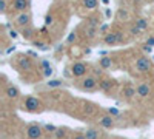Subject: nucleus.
<instances>
[{"instance_id": "f257e3e1", "label": "nucleus", "mask_w": 154, "mask_h": 139, "mask_svg": "<svg viewBox=\"0 0 154 139\" xmlns=\"http://www.w3.org/2000/svg\"><path fill=\"white\" fill-rule=\"evenodd\" d=\"M97 85H99V81L93 74H86L85 77H82V81H80V88L85 90V91H94L97 88Z\"/></svg>"}, {"instance_id": "f03ea898", "label": "nucleus", "mask_w": 154, "mask_h": 139, "mask_svg": "<svg viewBox=\"0 0 154 139\" xmlns=\"http://www.w3.org/2000/svg\"><path fill=\"white\" fill-rule=\"evenodd\" d=\"M152 64H151V59L146 57V56H140L137 60H136V64H134V70L137 73H148L151 70Z\"/></svg>"}, {"instance_id": "7ed1b4c3", "label": "nucleus", "mask_w": 154, "mask_h": 139, "mask_svg": "<svg viewBox=\"0 0 154 139\" xmlns=\"http://www.w3.org/2000/svg\"><path fill=\"white\" fill-rule=\"evenodd\" d=\"M88 71L89 70H88V65L85 62H74L71 65V74L74 77H85L88 74Z\"/></svg>"}, {"instance_id": "20e7f679", "label": "nucleus", "mask_w": 154, "mask_h": 139, "mask_svg": "<svg viewBox=\"0 0 154 139\" xmlns=\"http://www.w3.org/2000/svg\"><path fill=\"white\" fill-rule=\"evenodd\" d=\"M16 27H19L20 30L25 27H29L31 25V12L29 11H25V12H17V16L14 19Z\"/></svg>"}, {"instance_id": "39448f33", "label": "nucleus", "mask_w": 154, "mask_h": 139, "mask_svg": "<svg viewBox=\"0 0 154 139\" xmlns=\"http://www.w3.org/2000/svg\"><path fill=\"white\" fill-rule=\"evenodd\" d=\"M43 134V127H40V125L37 124H31L26 127V136L28 139H40Z\"/></svg>"}, {"instance_id": "423d86ee", "label": "nucleus", "mask_w": 154, "mask_h": 139, "mask_svg": "<svg viewBox=\"0 0 154 139\" xmlns=\"http://www.w3.org/2000/svg\"><path fill=\"white\" fill-rule=\"evenodd\" d=\"M31 2L29 0H14L12 2V9L16 12H25V11H29Z\"/></svg>"}, {"instance_id": "0eeeda50", "label": "nucleus", "mask_w": 154, "mask_h": 139, "mask_svg": "<svg viewBox=\"0 0 154 139\" xmlns=\"http://www.w3.org/2000/svg\"><path fill=\"white\" fill-rule=\"evenodd\" d=\"M40 105H42L40 100H38L37 97H34V96H28L26 99H25V108H26L28 111H37Z\"/></svg>"}, {"instance_id": "6e6552de", "label": "nucleus", "mask_w": 154, "mask_h": 139, "mask_svg": "<svg viewBox=\"0 0 154 139\" xmlns=\"http://www.w3.org/2000/svg\"><path fill=\"white\" fill-rule=\"evenodd\" d=\"M120 42V33H108L103 36V43L108 46H116Z\"/></svg>"}, {"instance_id": "1a4fd4ad", "label": "nucleus", "mask_w": 154, "mask_h": 139, "mask_svg": "<svg viewBox=\"0 0 154 139\" xmlns=\"http://www.w3.org/2000/svg\"><path fill=\"white\" fill-rule=\"evenodd\" d=\"M5 96L8 97V99H11V100H16V99H19L20 97V90L16 87V85H6L5 87Z\"/></svg>"}, {"instance_id": "9d476101", "label": "nucleus", "mask_w": 154, "mask_h": 139, "mask_svg": "<svg viewBox=\"0 0 154 139\" xmlns=\"http://www.w3.org/2000/svg\"><path fill=\"white\" fill-rule=\"evenodd\" d=\"M19 67H20V70L29 71V70H32L34 64H32L31 57H28V56H20V57H19Z\"/></svg>"}, {"instance_id": "9b49d317", "label": "nucleus", "mask_w": 154, "mask_h": 139, "mask_svg": "<svg viewBox=\"0 0 154 139\" xmlns=\"http://www.w3.org/2000/svg\"><path fill=\"white\" fill-rule=\"evenodd\" d=\"M137 96L139 97H142V99H145V97H148L149 94H151V87L148 85V84H140V85H137Z\"/></svg>"}, {"instance_id": "f8f14e48", "label": "nucleus", "mask_w": 154, "mask_h": 139, "mask_svg": "<svg viewBox=\"0 0 154 139\" xmlns=\"http://www.w3.org/2000/svg\"><path fill=\"white\" fill-rule=\"evenodd\" d=\"M99 124H100V127H103V128H112L114 127V118L111 115H105L99 119Z\"/></svg>"}, {"instance_id": "ddd939ff", "label": "nucleus", "mask_w": 154, "mask_h": 139, "mask_svg": "<svg viewBox=\"0 0 154 139\" xmlns=\"http://www.w3.org/2000/svg\"><path fill=\"white\" fill-rule=\"evenodd\" d=\"M20 36L23 37L25 40H31L32 37L35 36V30L31 27V25H29V27H25V28L20 30Z\"/></svg>"}, {"instance_id": "4468645a", "label": "nucleus", "mask_w": 154, "mask_h": 139, "mask_svg": "<svg viewBox=\"0 0 154 139\" xmlns=\"http://www.w3.org/2000/svg\"><path fill=\"white\" fill-rule=\"evenodd\" d=\"M85 136H86V139H100V130L99 128H94V127H89V128H86L85 131Z\"/></svg>"}, {"instance_id": "2eb2a0df", "label": "nucleus", "mask_w": 154, "mask_h": 139, "mask_svg": "<svg viewBox=\"0 0 154 139\" xmlns=\"http://www.w3.org/2000/svg\"><path fill=\"white\" fill-rule=\"evenodd\" d=\"M99 67H100L102 70H108V68H111V67H112V59L108 57V56L102 57V59L99 60Z\"/></svg>"}, {"instance_id": "dca6fc26", "label": "nucleus", "mask_w": 154, "mask_h": 139, "mask_svg": "<svg viewBox=\"0 0 154 139\" xmlns=\"http://www.w3.org/2000/svg\"><path fill=\"white\" fill-rule=\"evenodd\" d=\"M97 33H99V28L91 27V25H88V27L85 28V36L88 37V39H94V37L97 36Z\"/></svg>"}, {"instance_id": "f3484780", "label": "nucleus", "mask_w": 154, "mask_h": 139, "mask_svg": "<svg viewBox=\"0 0 154 139\" xmlns=\"http://www.w3.org/2000/svg\"><path fill=\"white\" fill-rule=\"evenodd\" d=\"M99 6V0H83V8L88 11H94Z\"/></svg>"}, {"instance_id": "a211bd4d", "label": "nucleus", "mask_w": 154, "mask_h": 139, "mask_svg": "<svg viewBox=\"0 0 154 139\" xmlns=\"http://www.w3.org/2000/svg\"><path fill=\"white\" fill-rule=\"evenodd\" d=\"M122 93H123V96L126 99H131V97H134L137 94V90H136V88H133V87H125Z\"/></svg>"}, {"instance_id": "6ab92c4d", "label": "nucleus", "mask_w": 154, "mask_h": 139, "mask_svg": "<svg viewBox=\"0 0 154 139\" xmlns=\"http://www.w3.org/2000/svg\"><path fill=\"white\" fill-rule=\"evenodd\" d=\"M111 87H112V81H109V79H103V81L99 82V88L103 91H108Z\"/></svg>"}, {"instance_id": "aec40b11", "label": "nucleus", "mask_w": 154, "mask_h": 139, "mask_svg": "<svg viewBox=\"0 0 154 139\" xmlns=\"http://www.w3.org/2000/svg\"><path fill=\"white\" fill-rule=\"evenodd\" d=\"M136 25L140 28V30H146L148 28V20L146 19H143V17H139V19H136Z\"/></svg>"}, {"instance_id": "412c9836", "label": "nucleus", "mask_w": 154, "mask_h": 139, "mask_svg": "<svg viewBox=\"0 0 154 139\" xmlns=\"http://www.w3.org/2000/svg\"><path fill=\"white\" fill-rule=\"evenodd\" d=\"M54 134H56V139H66L68 131H66V128H57Z\"/></svg>"}, {"instance_id": "4be33fe9", "label": "nucleus", "mask_w": 154, "mask_h": 139, "mask_svg": "<svg viewBox=\"0 0 154 139\" xmlns=\"http://www.w3.org/2000/svg\"><path fill=\"white\" fill-rule=\"evenodd\" d=\"M46 85H48L49 88H57V87H62V85H63V82H62V81H59V79H54V81H48V82H46Z\"/></svg>"}, {"instance_id": "5701e85b", "label": "nucleus", "mask_w": 154, "mask_h": 139, "mask_svg": "<svg viewBox=\"0 0 154 139\" xmlns=\"http://www.w3.org/2000/svg\"><path fill=\"white\" fill-rule=\"evenodd\" d=\"M77 40V33L75 31H72V33H69V36H68V39H66V42L71 45V43H74Z\"/></svg>"}, {"instance_id": "b1692460", "label": "nucleus", "mask_w": 154, "mask_h": 139, "mask_svg": "<svg viewBox=\"0 0 154 139\" xmlns=\"http://www.w3.org/2000/svg\"><path fill=\"white\" fill-rule=\"evenodd\" d=\"M6 8H8V0H0V12L2 14L6 12Z\"/></svg>"}, {"instance_id": "393cba45", "label": "nucleus", "mask_w": 154, "mask_h": 139, "mask_svg": "<svg viewBox=\"0 0 154 139\" xmlns=\"http://www.w3.org/2000/svg\"><path fill=\"white\" fill-rule=\"evenodd\" d=\"M130 33L133 34V36H139L140 33H142V30H140L137 25H134V27H131V30H130Z\"/></svg>"}, {"instance_id": "a878e982", "label": "nucleus", "mask_w": 154, "mask_h": 139, "mask_svg": "<svg viewBox=\"0 0 154 139\" xmlns=\"http://www.w3.org/2000/svg\"><path fill=\"white\" fill-rule=\"evenodd\" d=\"M43 130H46V131H51V133H56L57 127H54V125H51V124H46V125H43Z\"/></svg>"}, {"instance_id": "bb28decb", "label": "nucleus", "mask_w": 154, "mask_h": 139, "mask_svg": "<svg viewBox=\"0 0 154 139\" xmlns=\"http://www.w3.org/2000/svg\"><path fill=\"white\" fill-rule=\"evenodd\" d=\"M71 139H86V136H85V133H82V131H75Z\"/></svg>"}, {"instance_id": "cd10ccee", "label": "nucleus", "mask_w": 154, "mask_h": 139, "mask_svg": "<svg viewBox=\"0 0 154 139\" xmlns=\"http://www.w3.org/2000/svg\"><path fill=\"white\" fill-rule=\"evenodd\" d=\"M117 17H119V20H122V19H128V12L123 11V9H120V11H119V14H117Z\"/></svg>"}, {"instance_id": "c85d7f7f", "label": "nucleus", "mask_w": 154, "mask_h": 139, "mask_svg": "<svg viewBox=\"0 0 154 139\" xmlns=\"http://www.w3.org/2000/svg\"><path fill=\"white\" fill-rule=\"evenodd\" d=\"M93 76H96V77L99 76V77H100V76H102V68H100V67H99V68H94V70H93Z\"/></svg>"}, {"instance_id": "c756f323", "label": "nucleus", "mask_w": 154, "mask_h": 139, "mask_svg": "<svg viewBox=\"0 0 154 139\" xmlns=\"http://www.w3.org/2000/svg\"><path fill=\"white\" fill-rule=\"evenodd\" d=\"M45 23H46V25H51V23H53V17H51V16H46Z\"/></svg>"}, {"instance_id": "7c9ffc66", "label": "nucleus", "mask_w": 154, "mask_h": 139, "mask_svg": "<svg viewBox=\"0 0 154 139\" xmlns=\"http://www.w3.org/2000/svg\"><path fill=\"white\" fill-rule=\"evenodd\" d=\"M146 45H149V46H154V37H149V39L146 40Z\"/></svg>"}, {"instance_id": "2f4dec72", "label": "nucleus", "mask_w": 154, "mask_h": 139, "mask_svg": "<svg viewBox=\"0 0 154 139\" xmlns=\"http://www.w3.org/2000/svg\"><path fill=\"white\" fill-rule=\"evenodd\" d=\"M14 49H16V46H14V45H12V46H9V48L6 49V53H11V51H14Z\"/></svg>"}, {"instance_id": "473e14b6", "label": "nucleus", "mask_w": 154, "mask_h": 139, "mask_svg": "<svg viewBox=\"0 0 154 139\" xmlns=\"http://www.w3.org/2000/svg\"><path fill=\"white\" fill-rule=\"evenodd\" d=\"M145 2H151V0H145Z\"/></svg>"}]
</instances>
